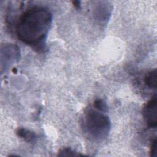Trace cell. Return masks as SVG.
Wrapping results in <instances>:
<instances>
[{
    "label": "cell",
    "mask_w": 157,
    "mask_h": 157,
    "mask_svg": "<svg viewBox=\"0 0 157 157\" xmlns=\"http://www.w3.org/2000/svg\"><path fill=\"white\" fill-rule=\"evenodd\" d=\"M53 20L51 11L43 6H34L24 12L17 22L15 32L23 42L41 49Z\"/></svg>",
    "instance_id": "cell-1"
},
{
    "label": "cell",
    "mask_w": 157,
    "mask_h": 157,
    "mask_svg": "<svg viewBox=\"0 0 157 157\" xmlns=\"http://www.w3.org/2000/svg\"><path fill=\"white\" fill-rule=\"evenodd\" d=\"M83 126L90 136L101 140L107 137L111 128V121L105 112L89 109L84 115Z\"/></svg>",
    "instance_id": "cell-2"
},
{
    "label": "cell",
    "mask_w": 157,
    "mask_h": 157,
    "mask_svg": "<svg viewBox=\"0 0 157 157\" xmlns=\"http://www.w3.org/2000/svg\"><path fill=\"white\" fill-rule=\"evenodd\" d=\"M20 52L17 45L13 44H7L2 46L1 49V70L7 69L13 63L20 59Z\"/></svg>",
    "instance_id": "cell-3"
},
{
    "label": "cell",
    "mask_w": 157,
    "mask_h": 157,
    "mask_svg": "<svg viewBox=\"0 0 157 157\" xmlns=\"http://www.w3.org/2000/svg\"><path fill=\"white\" fill-rule=\"evenodd\" d=\"M93 6V13L94 18L101 24H106L109 20L113 7L107 1H96Z\"/></svg>",
    "instance_id": "cell-4"
},
{
    "label": "cell",
    "mask_w": 157,
    "mask_h": 157,
    "mask_svg": "<svg viewBox=\"0 0 157 157\" xmlns=\"http://www.w3.org/2000/svg\"><path fill=\"white\" fill-rule=\"evenodd\" d=\"M142 116L147 123L151 128H156L157 125V100L154 96L143 107Z\"/></svg>",
    "instance_id": "cell-5"
},
{
    "label": "cell",
    "mask_w": 157,
    "mask_h": 157,
    "mask_svg": "<svg viewBox=\"0 0 157 157\" xmlns=\"http://www.w3.org/2000/svg\"><path fill=\"white\" fill-rule=\"evenodd\" d=\"M16 134L19 137L27 142H33L37 139V136L33 131L23 128H18L16 131Z\"/></svg>",
    "instance_id": "cell-6"
},
{
    "label": "cell",
    "mask_w": 157,
    "mask_h": 157,
    "mask_svg": "<svg viewBox=\"0 0 157 157\" xmlns=\"http://www.w3.org/2000/svg\"><path fill=\"white\" fill-rule=\"evenodd\" d=\"M144 82L149 88H156L157 71L156 69H154L153 70L150 71L148 74H146L144 78Z\"/></svg>",
    "instance_id": "cell-7"
},
{
    "label": "cell",
    "mask_w": 157,
    "mask_h": 157,
    "mask_svg": "<svg viewBox=\"0 0 157 157\" xmlns=\"http://www.w3.org/2000/svg\"><path fill=\"white\" fill-rule=\"evenodd\" d=\"M93 107L94 109L103 112H107L108 111V106L106 102L101 99H96L94 101Z\"/></svg>",
    "instance_id": "cell-8"
},
{
    "label": "cell",
    "mask_w": 157,
    "mask_h": 157,
    "mask_svg": "<svg viewBox=\"0 0 157 157\" xmlns=\"http://www.w3.org/2000/svg\"><path fill=\"white\" fill-rule=\"evenodd\" d=\"M58 156H79L82 155L80 153H77V151L72 150L70 148H63L61 149L58 154Z\"/></svg>",
    "instance_id": "cell-9"
},
{
    "label": "cell",
    "mask_w": 157,
    "mask_h": 157,
    "mask_svg": "<svg viewBox=\"0 0 157 157\" xmlns=\"http://www.w3.org/2000/svg\"><path fill=\"white\" fill-rule=\"evenodd\" d=\"M150 155L151 156H156V139L155 138L151 140L150 146Z\"/></svg>",
    "instance_id": "cell-10"
},
{
    "label": "cell",
    "mask_w": 157,
    "mask_h": 157,
    "mask_svg": "<svg viewBox=\"0 0 157 157\" xmlns=\"http://www.w3.org/2000/svg\"><path fill=\"white\" fill-rule=\"evenodd\" d=\"M80 1H73L72 2V4H73V5H74V6L75 7H76V8H77V9H79L80 7Z\"/></svg>",
    "instance_id": "cell-11"
}]
</instances>
